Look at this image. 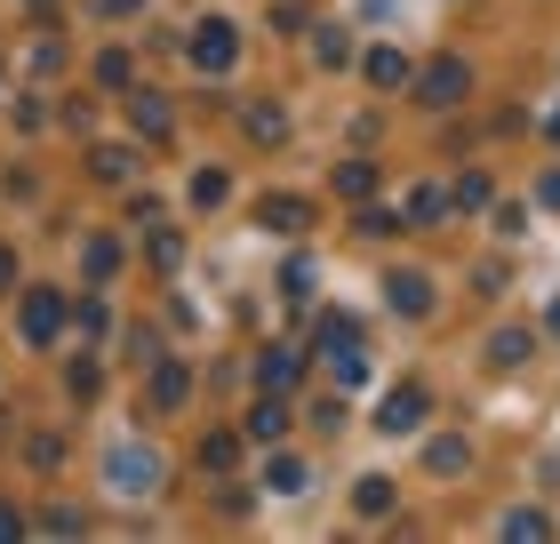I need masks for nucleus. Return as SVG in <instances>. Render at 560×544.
I'll return each instance as SVG.
<instances>
[{
	"label": "nucleus",
	"instance_id": "f257e3e1",
	"mask_svg": "<svg viewBox=\"0 0 560 544\" xmlns=\"http://www.w3.org/2000/svg\"><path fill=\"white\" fill-rule=\"evenodd\" d=\"M161 481H168V464H161V449H144V440H120V449L105 456V488H113L120 505L161 497Z\"/></svg>",
	"mask_w": 560,
	"mask_h": 544
},
{
	"label": "nucleus",
	"instance_id": "f03ea898",
	"mask_svg": "<svg viewBox=\"0 0 560 544\" xmlns=\"http://www.w3.org/2000/svg\"><path fill=\"white\" fill-rule=\"evenodd\" d=\"M185 57H192V72H209V81H217V72H233L241 65V24L233 16H200L185 33Z\"/></svg>",
	"mask_w": 560,
	"mask_h": 544
},
{
	"label": "nucleus",
	"instance_id": "7ed1b4c3",
	"mask_svg": "<svg viewBox=\"0 0 560 544\" xmlns=\"http://www.w3.org/2000/svg\"><path fill=\"white\" fill-rule=\"evenodd\" d=\"M65 321H72V297L65 289H24V304H16V328H24V345H57L65 336Z\"/></svg>",
	"mask_w": 560,
	"mask_h": 544
},
{
	"label": "nucleus",
	"instance_id": "20e7f679",
	"mask_svg": "<svg viewBox=\"0 0 560 544\" xmlns=\"http://www.w3.org/2000/svg\"><path fill=\"white\" fill-rule=\"evenodd\" d=\"M424 417H432V393H424V384H393V393L376 401V432H385V440L424 432Z\"/></svg>",
	"mask_w": 560,
	"mask_h": 544
},
{
	"label": "nucleus",
	"instance_id": "39448f33",
	"mask_svg": "<svg viewBox=\"0 0 560 544\" xmlns=\"http://www.w3.org/2000/svg\"><path fill=\"white\" fill-rule=\"evenodd\" d=\"M465 89H472V72H465V57H432V65L417 72V105H432V113L465 105Z\"/></svg>",
	"mask_w": 560,
	"mask_h": 544
},
{
	"label": "nucleus",
	"instance_id": "423d86ee",
	"mask_svg": "<svg viewBox=\"0 0 560 544\" xmlns=\"http://www.w3.org/2000/svg\"><path fill=\"white\" fill-rule=\"evenodd\" d=\"M528 360H537V328H528V321L489 328V369H528Z\"/></svg>",
	"mask_w": 560,
	"mask_h": 544
},
{
	"label": "nucleus",
	"instance_id": "0eeeda50",
	"mask_svg": "<svg viewBox=\"0 0 560 544\" xmlns=\"http://www.w3.org/2000/svg\"><path fill=\"white\" fill-rule=\"evenodd\" d=\"M385 297H393V313H400V321H432V273H393V280H385Z\"/></svg>",
	"mask_w": 560,
	"mask_h": 544
},
{
	"label": "nucleus",
	"instance_id": "6e6552de",
	"mask_svg": "<svg viewBox=\"0 0 560 544\" xmlns=\"http://www.w3.org/2000/svg\"><path fill=\"white\" fill-rule=\"evenodd\" d=\"M241 432L257 440V449H272V440L289 432V401H280V393H257V401H248V417H241Z\"/></svg>",
	"mask_w": 560,
	"mask_h": 544
},
{
	"label": "nucleus",
	"instance_id": "1a4fd4ad",
	"mask_svg": "<svg viewBox=\"0 0 560 544\" xmlns=\"http://www.w3.org/2000/svg\"><path fill=\"white\" fill-rule=\"evenodd\" d=\"M129 128H137V137L144 144H168V96H152V89H129Z\"/></svg>",
	"mask_w": 560,
	"mask_h": 544
},
{
	"label": "nucleus",
	"instance_id": "9d476101",
	"mask_svg": "<svg viewBox=\"0 0 560 544\" xmlns=\"http://www.w3.org/2000/svg\"><path fill=\"white\" fill-rule=\"evenodd\" d=\"M257 224H272V232H313V200H296V193H265V200H257Z\"/></svg>",
	"mask_w": 560,
	"mask_h": 544
},
{
	"label": "nucleus",
	"instance_id": "9b49d317",
	"mask_svg": "<svg viewBox=\"0 0 560 544\" xmlns=\"http://www.w3.org/2000/svg\"><path fill=\"white\" fill-rule=\"evenodd\" d=\"M296 377H304V352L296 345H265L257 352V384H265V393H289Z\"/></svg>",
	"mask_w": 560,
	"mask_h": 544
},
{
	"label": "nucleus",
	"instance_id": "f8f14e48",
	"mask_svg": "<svg viewBox=\"0 0 560 544\" xmlns=\"http://www.w3.org/2000/svg\"><path fill=\"white\" fill-rule=\"evenodd\" d=\"M192 401V369L185 360H152V408H185Z\"/></svg>",
	"mask_w": 560,
	"mask_h": 544
},
{
	"label": "nucleus",
	"instance_id": "ddd939ff",
	"mask_svg": "<svg viewBox=\"0 0 560 544\" xmlns=\"http://www.w3.org/2000/svg\"><path fill=\"white\" fill-rule=\"evenodd\" d=\"M361 72H369V89H409L417 81V72H409V57H400V48H369V57H361Z\"/></svg>",
	"mask_w": 560,
	"mask_h": 544
},
{
	"label": "nucleus",
	"instance_id": "4468645a",
	"mask_svg": "<svg viewBox=\"0 0 560 544\" xmlns=\"http://www.w3.org/2000/svg\"><path fill=\"white\" fill-rule=\"evenodd\" d=\"M497 536H504V544H545V536H552V512H537V505H513V512L497 521Z\"/></svg>",
	"mask_w": 560,
	"mask_h": 544
},
{
	"label": "nucleus",
	"instance_id": "2eb2a0df",
	"mask_svg": "<svg viewBox=\"0 0 560 544\" xmlns=\"http://www.w3.org/2000/svg\"><path fill=\"white\" fill-rule=\"evenodd\" d=\"M393 497H400V488H393L385 473H361V481H352V512H361V521H385Z\"/></svg>",
	"mask_w": 560,
	"mask_h": 544
},
{
	"label": "nucleus",
	"instance_id": "dca6fc26",
	"mask_svg": "<svg viewBox=\"0 0 560 544\" xmlns=\"http://www.w3.org/2000/svg\"><path fill=\"white\" fill-rule=\"evenodd\" d=\"M313 65L320 72H345L352 65V33H345V24H320V33H313Z\"/></svg>",
	"mask_w": 560,
	"mask_h": 544
},
{
	"label": "nucleus",
	"instance_id": "f3484780",
	"mask_svg": "<svg viewBox=\"0 0 560 544\" xmlns=\"http://www.w3.org/2000/svg\"><path fill=\"white\" fill-rule=\"evenodd\" d=\"M448 209H456V217H480V209H497V185H489V176H480V169H472V176H456Z\"/></svg>",
	"mask_w": 560,
	"mask_h": 544
},
{
	"label": "nucleus",
	"instance_id": "a211bd4d",
	"mask_svg": "<svg viewBox=\"0 0 560 544\" xmlns=\"http://www.w3.org/2000/svg\"><path fill=\"white\" fill-rule=\"evenodd\" d=\"M89 169H96V176H105V185H129V176H137L144 161H137V152H129V144H96V152H89Z\"/></svg>",
	"mask_w": 560,
	"mask_h": 544
},
{
	"label": "nucleus",
	"instance_id": "6ab92c4d",
	"mask_svg": "<svg viewBox=\"0 0 560 544\" xmlns=\"http://www.w3.org/2000/svg\"><path fill=\"white\" fill-rule=\"evenodd\" d=\"M465 464H472V449H465V440H456V432H441V440H432V449H424V473H441V481H456V473H465Z\"/></svg>",
	"mask_w": 560,
	"mask_h": 544
},
{
	"label": "nucleus",
	"instance_id": "aec40b11",
	"mask_svg": "<svg viewBox=\"0 0 560 544\" xmlns=\"http://www.w3.org/2000/svg\"><path fill=\"white\" fill-rule=\"evenodd\" d=\"M304 481H313L304 456H265V488H272V497H304Z\"/></svg>",
	"mask_w": 560,
	"mask_h": 544
},
{
	"label": "nucleus",
	"instance_id": "412c9836",
	"mask_svg": "<svg viewBox=\"0 0 560 544\" xmlns=\"http://www.w3.org/2000/svg\"><path fill=\"white\" fill-rule=\"evenodd\" d=\"M241 128H248L257 144H289V113H280V105H248V113H241Z\"/></svg>",
	"mask_w": 560,
	"mask_h": 544
},
{
	"label": "nucleus",
	"instance_id": "4be33fe9",
	"mask_svg": "<svg viewBox=\"0 0 560 544\" xmlns=\"http://www.w3.org/2000/svg\"><path fill=\"white\" fill-rule=\"evenodd\" d=\"M352 232H361V241H393V232H409V217H400V209H369V200H361Z\"/></svg>",
	"mask_w": 560,
	"mask_h": 544
},
{
	"label": "nucleus",
	"instance_id": "5701e85b",
	"mask_svg": "<svg viewBox=\"0 0 560 544\" xmlns=\"http://www.w3.org/2000/svg\"><path fill=\"white\" fill-rule=\"evenodd\" d=\"M337 193L352 200V209H361V200H376V161H345V169H337Z\"/></svg>",
	"mask_w": 560,
	"mask_h": 544
},
{
	"label": "nucleus",
	"instance_id": "b1692460",
	"mask_svg": "<svg viewBox=\"0 0 560 544\" xmlns=\"http://www.w3.org/2000/svg\"><path fill=\"white\" fill-rule=\"evenodd\" d=\"M241 440H248V432H209V440H200V464H209V473H233V464H241Z\"/></svg>",
	"mask_w": 560,
	"mask_h": 544
},
{
	"label": "nucleus",
	"instance_id": "393cba45",
	"mask_svg": "<svg viewBox=\"0 0 560 544\" xmlns=\"http://www.w3.org/2000/svg\"><path fill=\"white\" fill-rule=\"evenodd\" d=\"M337 345H361V328H352V313H320V328H313V352H337Z\"/></svg>",
	"mask_w": 560,
	"mask_h": 544
},
{
	"label": "nucleus",
	"instance_id": "a878e982",
	"mask_svg": "<svg viewBox=\"0 0 560 544\" xmlns=\"http://www.w3.org/2000/svg\"><path fill=\"white\" fill-rule=\"evenodd\" d=\"M328 360V377H337V384H369V352L361 345H337V352H320Z\"/></svg>",
	"mask_w": 560,
	"mask_h": 544
},
{
	"label": "nucleus",
	"instance_id": "bb28decb",
	"mask_svg": "<svg viewBox=\"0 0 560 544\" xmlns=\"http://www.w3.org/2000/svg\"><path fill=\"white\" fill-rule=\"evenodd\" d=\"M441 217H456L448 193H441V185H417V193H409V224H441Z\"/></svg>",
	"mask_w": 560,
	"mask_h": 544
},
{
	"label": "nucleus",
	"instance_id": "cd10ccee",
	"mask_svg": "<svg viewBox=\"0 0 560 544\" xmlns=\"http://www.w3.org/2000/svg\"><path fill=\"white\" fill-rule=\"evenodd\" d=\"M224 193H233V185H224V169H200V176H192V209H217Z\"/></svg>",
	"mask_w": 560,
	"mask_h": 544
},
{
	"label": "nucleus",
	"instance_id": "c85d7f7f",
	"mask_svg": "<svg viewBox=\"0 0 560 544\" xmlns=\"http://www.w3.org/2000/svg\"><path fill=\"white\" fill-rule=\"evenodd\" d=\"M33 529H40V536H81V512H72V505H48Z\"/></svg>",
	"mask_w": 560,
	"mask_h": 544
},
{
	"label": "nucleus",
	"instance_id": "c756f323",
	"mask_svg": "<svg viewBox=\"0 0 560 544\" xmlns=\"http://www.w3.org/2000/svg\"><path fill=\"white\" fill-rule=\"evenodd\" d=\"M96 81H105V89H129V48H105V57H96Z\"/></svg>",
	"mask_w": 560,
	"mask_h": 544
},
{
	"label": "nucleus",
	"instance_id": "7c9ffc66",
	"mask_svg": "<svg viewBox=\"0 0 560 544\" xmlns=\"http://www.w3.org/2000/svg\"><path fill=\"white\" fill-rule=\"evenodd\" d=\"M120 265V241H105V232H96V241H89V280H105Z\"/></svg>",
	"mask_w": 560,
	"mask_h": 544
},
{
	"label": "nucleus",
	"instance_id": "2f4dec72",
	"mask_svg": "<svg viewBox=\"0 0 560 544\" xmlns=\"http://www.w3.org/2000/svg\"><path fill=\"white\" fill-rule=\"evenodd\" d=\"M72 321H81V336H105L113 313H105V297H81V304H72Z\"/></svg>",
	"mask_w": 560,
	"mask_h": 544
},
{
	"label": "nucleus",
	"instance_id": "473e14b6",
	"mask_svg": "<svg viewBox=\"0 0 560 544\" xmlns=\"http://www.w3.org/2000/svg\"><path fill=\"white\" fill-rule=\"evenodd\" d=\"M176 256H185V241H176L168 224H152V265H176Z\"/></svg>",
	"mask_w": 560,
	"mask_h": 544
},
{
	"label": "nucleus",
	"instance_id": "72a5a7b5",
	"mask_svg": "<svg viewBox=\"0 0 560 544\" xmlns=\"http://www.w3.org/2000/svg\"><path fill=\"white\" fill-rule=\"evenodd\" d=\"M489 217H497L504 241H521V232H528V209H513V200H504V209H489Z\"/></svg>",
	"mask_w": 560,
	"mask_h": 544
},
{
	"label": "nucleus",
	"instance_id": "f704fd0d",
	"mask_svg": "<svg viewBox=\"0 0 560 544\" xmlns=\"http://www.w3.org/2000/svg\"><path fill=\"white\" fill-rule=\"evenodd\" d=\"M96 384H105V377H96V360H72V401H89Z\"/></svg>",
	"mask_w": 560,
	"mask_h": 544
},
{
	"label": "nucleus",
	"instance_id": "c9c22d12",
	"mask_svg": "<svg viewBox=\"0 0 560 544\" xmlns=\"http://www.w3.org/2000/svg\"><path fill=\"white\" fill-rule=\"evenodd\" d=\"M313 425H320V432H337V425H345V401H337V393L313 401Z\"/></svg>",
	"mask_w": 560,
	"mask_h": 544
},
{
	"label": "nucleus",
	"instance_id": "e433bc0d",
	"mask_svg": "<svg viewBox=\"0 0 560 544\" xmlns=\"http://www.w3.org/2000/svg\"><path fill=\"white\" fill-rule=\"evenodd\" d=\"M16 536H24V512H16V505H0V544H16Z\"/></svg>",
	"mask_w": 560,
	"mask_h": 544
},
{
	"label": "nucleus",
	"instance_id": "4c0bfd02",
	"mask_svg": "<svg viewBox=\"0 0 560 544\" xmlns=\"http://www.w3.org/2000/svg\"><path fill=\"white\" fill-rule=\"evenodd\" d=\"M96 16H144V0H96Z\"/></svg>",
	"mask_w": 560,
	"mask_h": 544
},
{
	"label": "nucleus",
	"instance_id": "58836bf2",
	"mask_svg": "<svg viewBox=\"0 0 560 544\" xmlns=\"http://www.w3.org/2000/svg\"><path fill=\"white\" fill-rule=\"evenodd\" d=\"M537 200H545V209H560V169H545V185H537Z\"/></svg>",
	"mask_w": 560,
	"mask_h": 544
},
{
	"label": "nucleus",
	"instance_id": "ea45409f",
	"mask_svg": "<svg viewBox=\"0 0 560 544\" xmlns=\"http://www.w3.org/2000/svg\"><path fill=\"white\" fill-rule=\"evenodd\" d=\"M545 336H560V297H552V304H545Z\"/></svg>",
	"mask_w": 560,
	"mask_h": 544
},
{
	"label": "nucleus",
	"instance_id": "a19ab883",
	"mask_svg": "<svg viewBox=\"0 0 560 544\" xmlns=\"http://www.w3.org/2000/svg\"><path fill=\"white\" fill-rule=\"evenodd\" d=\"M9 280H16V256H9V248H0V289H9Z\"/></svg>",
	"mask_w": 560,
	"mask_h": 544
},
{
	"label": "nucleus",
	"instance_id": "79ce46f5",
	"mask_svg": "<svg viewBox=\"0 0 560 544\" xmlns=\"http://www.w3.org/2000/svg\"><path fill=\"white\" fill-rule=\"evenodd\" d=\"M545 137H552V144H560V113H545Z\"/></svg>",
	"mask_w": 560,
	"mask_h": 544
}]
</instances>
